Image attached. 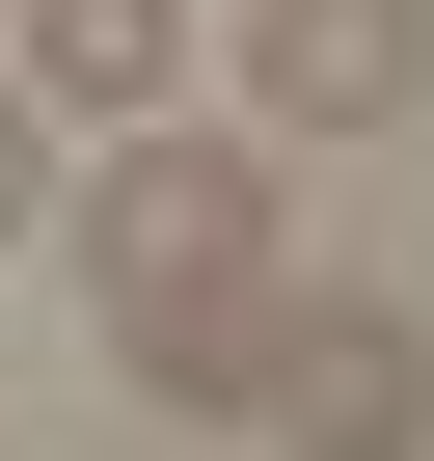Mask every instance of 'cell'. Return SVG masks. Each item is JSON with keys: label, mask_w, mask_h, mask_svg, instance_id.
<instances>
[{"label": "cell", "mask_w": 434, "mask_h": 461, "mask_svg": "<svg viewBox=\"0 0 434 461\" xmlns=\"http://www.w3.org/2000/svg\"><path fill=\"white\" fill-rule=\"evenodd\" d=\"M82 299H109V380H136V407H245V380H272V299H299L272 136H136V163L82 190Z\"/></svg>", "instance_id": "6da1fadb"}, {"label": "cell", "mask_w": 434, "mask_h": 461, "mask_svg": "<svg viewBox=\"0 0 434 461\" xmlns=\"http://www.w3.org/2000/svg\"><path fill=\"white\" fill-rule=\"evenodd\" d=\"M245 407H272V461H434V299H326L299 272Z\"/></svg>", "instance_id": "7a4b0ae2"}, {"label": "cell", "mask_w": 434, "mask_h": 461, "mask_svg": "<svg viewBox=\"0 0 434 461\" xmlns=\"http://www.w3.org/2000/svg\"><path fill=\"white\" fill-rule=\"evenodd\" d=\"M245 109H272V136H380V109H434V0H245Z\"/></svg>", "instance_id": "3957f363"}, {"label": "cell", "mask_w": 434, "mask_h": 461, "mask_svg": "<svg viewBox=\"0 0 434 461\" xmlns=\"http://www.w3.org/2000/svg\"><path fill=\"white\" fill-rule=\"evenodd\" d=\"M163 82H190V0H28V109L163 136Z\"/></svg>", "instance_id": "277c9868"}, {"label": "cell", "mask_w": 434, "mask_h": 461, "mask_svg": "<svg viewBox=\"0 0 434 461\" xmlns=\"http://www.w3.org/2000/svg\"><path fill=\"white\" fill-rule=\"evenodd\" d=\"M0 217H55V109H28V82H0Z\"/></svg>", "instance_id": "5b68a950"}]
</instances>
